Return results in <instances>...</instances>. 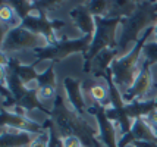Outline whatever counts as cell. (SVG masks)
I'll use <instances>...</instances> for the list:
<instances>
[{"label":"cell","mask_w":157,"mask_h":147,"mask_svg":"<svg viewBox=\"0 0 157 147\" xmlns=\"http://www.w3.org/2000/svg\"><path fill=\"white\" fill-rule=\"evenodd\" d=\"M150 37H153V27L144 33L143 37L138 40L137 44L132 47L131 52H128L126 55H122L117 59H115L113 63H112V66H110L112 81L119 88V91L122 94L135 84L137 78L140 77V74L143 71V66H144L143 50L145 43L150 40Z\"/></svg>","instance_id":"1"},{"label":"cell","mask_w":157,"mask_h":147,"mask_svg":"<svg viewBox=\"0 0 157 147\" xmlns=\"http://www.w3.org/2000/svg\"><path fill=\"white\" fill-rule=\"evenodd\" d=\"M156 22L157 3H150V2L138 3V9L135 10V14L129 18H125L122 22L119 38H117V50L122 55L131 52L144 33L151 28Z\"/></svg>","instance_id":"2"},{"label":"cell","mask_w":157,"mask_h":147,"mask_svg":"<svg viewBox=\"0 0 157 147\" xmlns=\"http://www.w3.org/2000/svg\"><path fill=\"white\" fill-rule=\"evenodd\" d=\"M122 22L123 18L96 16V33L93 35L88 53L84 56V68H82L84 74H88L90 65L98 53L107 49H117V38H119Z\"/></svg>","instance_id":"3"},{"label":"cell","mask_w":157,"mask_h":147,"mask_svg":"<svg viewBox=\"0 0 157 147\" xmlns=\"http://www.w3.org/2000/svg\"><path fill=\"white\" fill-rule=\"evenodd\" d=\"M50 46L47 38L43 35L35 34L24 27L10 29L5 37H2V53H6L10 56L12 52H21V50H41Z\"/></svg>","instance_id":"4"},{"label":"cell","mask_w":157,"mask_h":147,"mask_svg":"<svg viewBox=\"0 0 157 147\" xmlns=\"http://www.w3.org/2000/svg\"><path fill=\"white\" fill-rule=\"evenodd\" d=\"M91 41H93L91 35H82V37H78V38H74V40L63 38V40H60L53 46L37 50L35 56L38 59V62H41V60H53L55 63L66 59L68 56L76 55V53H82L85 56L90 50Z\"/></svg>","instance_id":"5"},{"label":"cell","mask_w":157,"mask_h":147,"mask_svg":"<svg viewBox=\"0 0 157 147\" xmlns=\"http://www.w3.org/2000/svg\"><path fill=\"white\" fill-rule=\"evenodd\" d=\"M157 97V79L154 78L153 66L144 59L143 71L137 78L135 84L131 87L128 91H125L122 94L123 102L134 103V102H150L156 100Z\"/></svg>","instance_id":"6"},{"label":"cell","mask_w":157,"mask_h":147,"mask_svg":"<svg viewBox=\"0 0 157 147\" xmlns=\"http://www.w3.org/2000/svg\"><path fill=\"white\" fill-rule=\"evenodd\" d=\"M88 112L97 121L100 141L106 147H119V138H121L119 137V131H117V128L115 126V124L106 116L104 107L97 105V103H90Z\"/></svg>","instance_id":"7"},{"label":"cell","mask_w":157,"mask_h":147,"mask_svg":"<svg viewBox=\"0 0 157 147\" xmlns=\"http://www.w3.org/2000/svg\"><path fill=\"white\" fill-rule=\"evenodd\" d=\"M82 90H84L87 105L97 103L103 106L104 109L112 107V94H110V87L106 78H96L94 81H84Z\"/></svg>","instance_id":"8"},{"label":"cell","mask_w":157,"mask_h":147,"mask_svg":"<svg viewBox=\"0 0 157 147\" xmlns=\"http://www.w3.org/2000/svg\"><path fill=\"white\" fill-rule=\"evenodd\" d=\"M0 121H2V126H10V128H16V130L27 131L31 134H40L44 130H47L48 126V119H46V122H38L29 116L18 115L7 109H2Z\"/></svg>","instance_id":"9"},{"label":"cell","mask_w":157,"mask_h":147,"mask_svg":"<svg viewBox=\"0 0 157 147\" xmlns=\"http://www.w3.org/2000/svg\"><path fill=\"white\" fill-rule=\"evenodd\" d=\"M63 91H65V97L69 106L79 113L82 116H90L88 112V105L84 96V90H82V83L76 78L66 77L63 79Z\"/></svg>","instance_id":"10"},{"label":"cell","mask_w":157,"mask_h":147,"mask_svg":"<svg viewBox=\"0 0 157 147\" xmlns=\"http://www.w3.org/2000/svg\"><path fill=\"white\" fill-rule=\"evenodd\" d=\"M140 141L157 144V135L153 133L151 126L147 124V121L144 118H137L134 121L129 133L119 138V147H128L134 143H140Z\"/></svg>","instance_id":"11"},{"label":"cell","mask_w":157,"mask_h":147,"mask_svg":"<svg viewBox=\"0 0 157 147\" xmlns=\"http://www.w3.org/2000/svg\"><path fill=\"white\" fill-rule=\"evenodd\" d=\"M69 16L81 35H91V37L94 35V33H96V16H93L87 5H78V6L72 7L69 12Z\"/></svg>","instance_id":"12"},{"label":"cell","mask_w":157,"mask_h":147,"mask_svg":"<svg viewBox=\"0 0 157 147\" xmlns=\"http://www.w3.org/2000/svg\"><path fill=\"white\" fill-rule=\"evenodd\" d=\"M35 134L21 131L10 126H2L0 147H28L34 140Z\"/></svg>","instance_id":"13"},{"label":"cell","mask_w":157,"mask_h":147,"mask_svg":"<svg viewBox=\"0 0 157 147\" xmlns=\"http://www.w3.org/2000/svg\"><path fill=\"white\" fill-rule=\"evenodd\" d=\"M119 56H122V53L117 49H107L103 50L101 53H98L93 62L90 65V71L91 74H94V78H104L110 71V66L115 59H117Z\"/></svg>","instance_id":"14"},{"label":"cell","mask_w":157,"mask_h":147,"mask_svg":"<svg viewBox=\"0 0 157 147\" xmlns=\"http://www.w3.org/2000/svg\"><path fill=\"white\" fill-rule=\"evenodd\" d=\"M138 9L137 2H112L109 18H129Z\"/></svg>","instance_id":"15"},{"label":"cell","mask_w":157,"mask_h":147,"mask_svg":"<svg viewBox=\"0 0 157 147\" xmlns=\"http://www.w3.org/2000/svg\"><path fill=\"white\" fill-rule=\"evenodd\" d=\"M110 6H112V2L109 0H93L87 3V7L93 14V16H100V18H106L109 15Z\"/></svg>","instance_id":"16"},{"label":"cell","mask_w":157,"mask_h":147,"mask_svg":"<svg viewBox=\"0 0 157 147\" xmlns=\"http://www.w3.org/2000/svg\"><path fill=\"white\" fill-rule=\"evenodd\" d=\"M50 141H52V133H50V118H48L47 130H44L40 134H35L34 140L31 141L28 147H50Z\"/></svg>","instance_id":"17"},{"label":"cell","mask_w":157,"mask_h":147,"mask_svg":"<svg viewBox=\"0 0 157 147\" xmlns=\"http://www.w3.org/2000/svg\"><path fill=\"white\" fill-rule=\"evenodd\" d=\"M143 56L151 66H157V43L156 41H148L145 43L143 50Z\"/></svg>","instance_id":"18"},{"label":"cell","mask_w":157,"mask_h":147,"mask_svg":"<svg viewBox=\"0 0 157 147\" xmlns=\"http://www.w3.org/2000/svg\"><path fill=\"white\" fill-rule=\"evenodd\" d=\"M62 146L63 147H84L82 141L76 135H66L62 137Z\"/></svg>","instance_id":"19"},{"label":"cell","mask_w":157,"mask_h":147,"mask_svg":"<svg viewBox=\"0 0 157 147\" xmlns=\"http://www.w3.org/2000/svg\"><path fill=\"white\" fill-rule=\"evenodd\" d=\"M37 6L43 9L46 14L50 12V10H56V9H59L62 5V2H34Z\"/></svg>","instance_id":"20"},{"label":"cell","mask_w":157,"mask_h":147,"mask_svg":"<svg viewBox=\"0 0 157 147\" xmlns=\"http://www.w3.org/2000/svg\"><path fill=\"white\" fill-rule=\"evenodd\" d=\"M144 119L147 121V124L151 126V130H153V133L157 135V109L154 110H151L148 115H145Z\"/></svg>","instance_id":"21"},{"label":"cell","mask_w":157,"mask_h":147,"mask_svg":"<svg viewBox=\"0 0 157 147\" xmlns=\"http://www.w3.org/2000/svg\"><path fill=\"white\" fill-rule=\"evenodd\" d=\"M151 41L157 43V22L153 25V38H151Z\"/></svg>","instance_id":"22"},{"label":"cell","mask_w":157,"mask_h":147,"mask_svg":"<svg viewBox=\"0 0 157 147\" xmlns=\"http://www.w3.org/2000/svg\"><path fill=\"white\" fill-rule=\"evenodd\" d=\"M129 147H135V146H132V144H131V146H129Z\"/></svg>","instance_id":"23"},{"label":"cell","mask_w":157,"mask_h":147,"mask_svg":"<svg viewBox=\"0 0 157 147\" xmlns=\"http://www.w3.org/2000/svg\"><path fill=\"white\" fill-rule=\"evenodd\" d=\"M156 102H157V97H156Z\"/></svg>","instance_id":"24"}]
</instances>
